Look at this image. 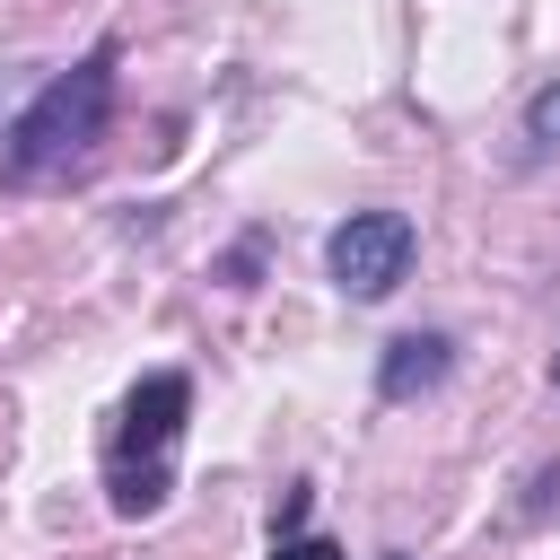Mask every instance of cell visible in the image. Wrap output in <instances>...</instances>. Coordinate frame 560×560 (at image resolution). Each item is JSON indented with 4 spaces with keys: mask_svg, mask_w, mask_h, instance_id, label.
Segmentation results:
<instances>
[{
    "mask_svg": "<svg viewBox=\"0 0 560 560\" xmlns=\"http://www.w3.org/2000/svg\"><path fill=\"white\" fill-rule=\"evenodd\" d=\"M551 385H560V359H551Z\"/></svg>",
    "mask_w": 560,
    "mask_h": 560,
    "instance_id": "cell-8",
    "label": "cell"
},
{
    "mask_svg": "<svg viewBox=\"0 0 560 560\" xmlns=\"http://www.w3.org/2000/svg\"><path fill=\"white\" fill-rule=\"evenodd\" d=\"M306 508H315V481H289V490H280V516H271V542H280V534H298V525H306Z\"/></svg>",
    "mask_w": 560,
    "mask_h": 560,
    "instance_id": "cell-6",
    "label": "cell"
},
{
    "mask_svg": "<svg viewBox=\"0 0 560 560\" xmlns=\"http://www.w3.org/2000/svg\"><path fill=\"white\" fill-rule=\"evenodd\" d=\"M184 420H192V376L184 368H158V376H140L122 394L114 438H105V499H114V516H158L166 508Z\"/></svg>",
    "mask_w": 560,
    "mask_h": 560,
    "instance_id": "cell-1",
    "label": "cell"
},
{
    "mask_svg": "<svg viewBox=\"0 0 560 560\" xmlns=\"http://www.w3.org/2000/svg\"><path fill=\"white\" fill-rule=\"evenodd\" d=\"M411 254H420V228H411L402 210H350V219L332 228V245H324V271H332L341 298L376 306V298H394V289L411 280Z\"/></svg>",
    "mask_w": 560,
    "mask_h": 560,
    "instance_id": "cell-3",
    "label": "cell"
},
{
    "mask_svg": "<svg viewBox=\"0 0 560 560\" xmlns=\"http://www.w3.org/2000/svg\"><path fill=\"white\" fill-rule=\"evenodd\" d=\"M525 140H534V149H560V79L525 96Z\"/></svg>",
    "mask_w": 560,
    "mask_h": 560,
    "instance_id": "cell-5",
    "label": "cell"
},
{
    "mask_svg": "<svg viewBox=\"0 0 560 560\" xmlns=\"http://www.w3.org/2000/svg\"><path fill=\"white\" fill-rule=\"evenodd\" d=\"M105 114H114V44L79 52L70 70H52V79L26 96V114L9 122L0 166H9V175H52V166H79V158L105 140Z\"/></svg>",
    "mask_w": 560,
    "mask_h": 560,
    "instance_id": "cell-2",
    "label": "cell"
},
{
    "mask_svg": "<svg viewBox=\"0 0 560 560\" xmlns=\"http://www.w3.org/2000/svg\"><path fill=\"white\" fill-rule=\"evenodd\" d=\"M385 560H402V551H385Z\"/></svg>",
    "mask_w": 560,
    "mask_h": 560,
    "instance_id": "cell-9",
    "label": "cell"
},
{
    "mask_svg": "<svg viewBox=\"0 0 560 560\" xmlns=\"http://www.w3.org/2000/svg\"><path fill=\"white\" fill-rule=\"evenodd\" d=\"M271 560H341V542H324V534H280Z\"/></svg>",
    "mask_w": 560,
    "mask_h": 560,
    "instance_id": "cell-7",
    "label": "cell"
},
{
    "mask_svg": "<svg viewBox=\"0 0 560 560\" xmlns=\"http://www.w3.org/2000/svg\"><path fill=\"white\" fill-rule=\"evenodd\" d=\"M446 368H455V341H446V332H394V341H385V359H376V394H385V402L438 394V385H446Z\"/></svg>",
    "mask_w": 560,
    "mask_h": 560,
    "instance_id": "cell-4",
    "label": "cell"
}]
</instances>
